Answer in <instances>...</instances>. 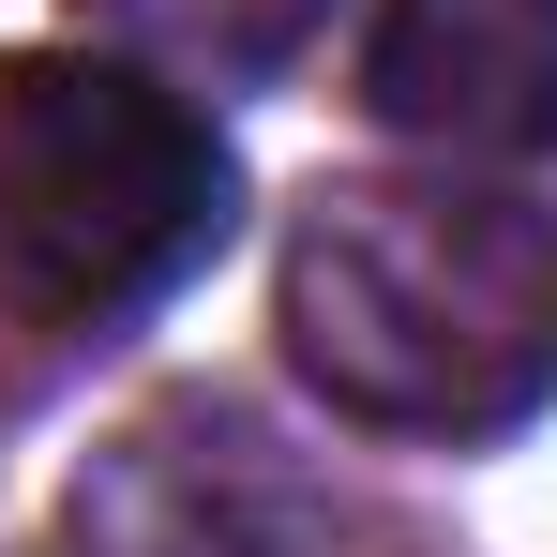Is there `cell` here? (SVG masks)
Listing matches in <instances>:
<instances>
[{
  "label": "cell",
  "instance_id": "3",
  "mask_svg": "<svg viewBox=\"0 0 557 557\" xmlns=\"http://www.w3.org/2000/svg\"><path fill=\"white\" fill-rule=\"evenodd\" d=\"M362 106L407 151L543 166L557 151V0H392L362 46Z\"/></svg>",
  "mask_w": 557,
  "mask_h": 557
},
{
  "label": "cell",
  "instance_id": "4",
  "mask_svg": "<svg viewBox=\"0 0 557 557\" xmlns=\"http://www.w3.org/2000/svg\"><path fill=\"white\" fill-rule=\"evenodd\" d=\"M317 15H332V0H106V30H136V46L182 61V76H272Z\"/></svg>",
  "mask_w": 557,
  "mask_h": 557
},
{
  "label": "cell",
  "instance_id": "1",
  "mask_svg": "<svg viewBox=\"0 0 557 557\" xmlns=\"http://www.w3.org/2000/svg\"><path fill=\"white\" fill-rule=\"evenodd\" d=\"M286 362L376 437L557 407V211L482 182H317L286 226Z\"/></svg>",
  "mask_w": 557,
  "mask_h": 557
},
{
  "label": "cell",
  "instance_id": "2",
  "mask_svg": "<svg viewBox=\"0 0 557 557\" xmlns=\"http://www.w3.org/2000/svg\"><path fill=\"white\" fill-rule=\"evenodd\" d=\"M226 242V136L121 46L0 61V317L106 332Z\"/></svg>",
  "mask_w": 557,
  "mask_h": 557
}]
</instances>
